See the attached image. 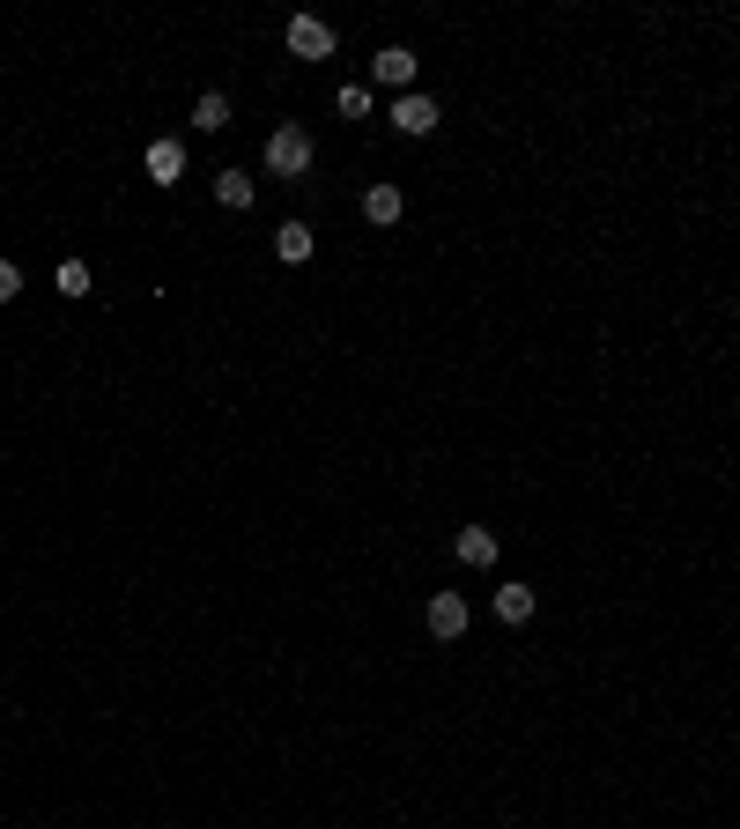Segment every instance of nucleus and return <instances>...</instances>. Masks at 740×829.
<instances>
[{"instance_id":"f257e3e1","label":"nucleus","mask_w":740,"mask_h":829,"mask_svg":"<svg viewBox=\"0 0 740 829\" xmlns=\"http://www.w3.org/2000/svg\"><path fill=\"white\" fill-rule=\"evenodd\" d=\"M267 170H275V178H304V170H311V133H304V126H275Z\"/></svg>"},{"instance_id":"6e6552de","label":"nucleus","mask_w":740,"mask_h":829,"mask_svg":"<svg viewBox=\"0 0 740 829\" xmlns=\"http://www.w3.org/2000/svg\"><path fill=\"white\" fill-rule=\"evenodd\" d=\"M496 622H534V585H496Z\"/></svg>"},{"instance_id":"20e7f679","label":"nucleus","mask_w":740,"mask_h":829,"mask_svg":"<svg viewBox=\"0 0 740 829\" xmlns=\"http://www.w3.org/2000/svg\"><path fill=\"white\" fill-rule=\"evenodd\" d=\"M141 164H149V186H178V178H186V149H178V141H149Z\"/></svg>"},{"instance_id":"9b49d317","label":"nucleus","mask_w":740,"mask_h":829,"mask_svg":"<svg viewBox=\"0 0 740 829\" xmlns=\"http://www.w3.org/2000/svg\"><path fill=\"white\" fill-rule=\"evenodd\" d=\"M193 126H201V133H222V126H230V97H215V89H207L201 104H193Z\"/></svg>"},{"instance_id":"39448f33","label":"nucleus","mask_w":740,"mask_h":829,"mask_svg":"<svg viewBox=\"0 0 740 829\" xmlns=\"http://www.w3.org/2000/svg\"><path fill=\"white\" fill-rule=\"evenodd\" d=\"M452 556L467 563V571H489V563H496V534H489V526H459Z\"/></svg>"},{"instance_id":"f8f14e48","label":"nucleus","mask_w":740,"mask_h":829,"mask_svg":"<svg viewBox=\"0 0 740 829\" xmlns=\"http://www.w3.org/2000/svg\"><path fill=\"white\" fill-rule=\"evenodd\" d=\"M215 201L222 207H252V178L245 170H222V178H215Z\"/></svg>"},{"instance_id":"423d86ee","label":"nucleus","mask_w":740,"mask_h":829,"mask_svg":"<svg viewBox=\"0 0 740 829\" xmlns=\"http://www.w3.org/2000/svg\"><path fill=\"white\" fill-rule=\"evenodd\" d=\"M393 126H400V133H437V97H400V104H393Z\"/></svg>"},{"instance_id":"4468645a","label":"nucleus","mask_w":740,"mask_h":829,"mask_svg":"<svg viewBox=\"0 0 740 829\" xmlns=\"http://www.w3.org/2000/svg\"><path fill=\"white\" fill-rule=\"evenodd\" d=\"M15 296H23V267H15V259H0V304H15Z\"/></svg>"},{"instance_id":"7ed1b4c3","label":"nucleus","mask_w":740,"mask_h":829,"mask_svg":"<svg viewBox=\"0 0 740 829\" xmlns=\"http://www.w3.org/2000/svg\"><path fill=\"white\" fill-rule=\"evenodd\" d=\"M430 637H467V600L459 592H430Z\"/></svg>"},{"instance_id":"1a4fd4ad","label":"nucleus","mask_w":740,"mask_h":829,"mask_svg":"<svg viewBox=\"0 0 740 829\" xmlns=\"http://www.w3.org/2000/svg\"><path fill=\"white\" fill-rule=\"evenodd\" d=\"M400 207H408V201H400V186H370V193H363V215L378 222V230L400 222Z\"/></svg>"},{"instance_id":"ddd939ff","label":"nucleus","mask_w":740,"mask_h":829,"mask_svg":"<svg viewBox=\"0 0 740 829\" xmlns=\"http://www.w3.org/2000/svg\"><path fill=\"white\" fill-rule=\"evenodd\" d=\"M52 282H60V296H89V267H82V259H60Z\"/></svg>"},{"instance_id":"f03ea898","label":"nucleus","mask_w":740,"mask_h":829,"mask_svg":"<svg viewBox=\"0 0 740 829\" xmlns=\"http://www.w3.org/2000/svg\"><path fill=\"white\" fill-rule=\"evenodd\" d=\"M289 52H296V60H333V23L296 15V23H289Z\"/></svg>"},{"instance_id":"0eeeda50","label":"nucleus","mask_w":740,"mask_h":829,"mask_svg":"<svg viewBox=\"0 0 740 829\" xmlns=\"http://www.w3.org/2000/svg\"><path fill=\"white\" fill-rule=\"evenodd\" d=\"M370 75H378V82H385V89H408V82H414V52H408V44H385Z\"/></svg>"},{"instance_id":"9d476101","label":"nucleus","mask_w":740,"mask_h":829,"mask_svg":"<svg viewBox=\"0 0 740 829\" xmlns=\"http://www.w3.org/2000/svg\"><path fill=\"white\" fill-rule=\"evenodd\" d=\"M275 252H282L289 267H304V259H311V222H282V230H275Z\"/></svg>"}]
</instances>
